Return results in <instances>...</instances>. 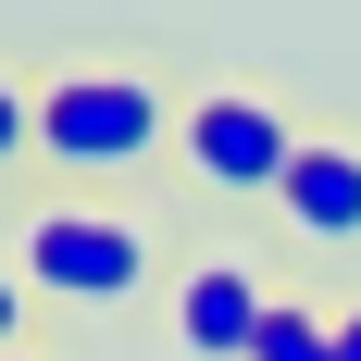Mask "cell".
I'll return each instance as SVG.
<instances>
[{"label": "cell", "instance_id": "1", "mask_svg": "<svg viewBox=\"0 0 361 361\" xmlns=\"http://www.w3.org/2000/svg\"><path fill=\"white\" fill-rule=\"evenodd\" d=\"M175 87L137 63H50L37 75V162L75 187V200H100V187L149 175L162 149H175Z\"/></svg>", "mask_w": 361, "mask_h": 361}, {"label": "cell", "instance_id": "2", "mask_svg": "<svg viewBox=\"0 0 361 361\" xmlns=\"http://www.w3.org/2000/svg\"><path fill=\"white\" fill-rule=\"evenodd\" d=\"M13 274L37 299H63V312H125V299L162 287V237H149V212H112V200L50 187V200L13 212Z\"/></svg>", "mask_w": 361, "mask_h": 361}, {"label": "cell", "instance_id": "3", "mask_svg": "<svg viewBox=\"0 0 361 361\" xmlns=\"http://www.w3.org/2000/svg\"><path fill=\"white\" fill-rule=\"evenodd\" d=\"M299 125L274 87H250V75H212V87H187V112H175V162L212 200H274L287 187V162H299Z\"/></svg>", "mask_w": 361, "mask_h": 361}, {"label": "cell", "instance_id": "4", "mask_svg": "<svg viewBox=\"0 0 361 361\" xmlns=\"http://www.w3.org/2000/svg\"><path fill=\"white\" fill-rule=\"evenodd\" d=\"M262 324H274V287H262L237 250H212V262L175 274V349H187V361H250Z\"/></svg>", "mask_w": 361, "mask_h": 361}, {"label": "cell", "instance_id": "5", "mask_svg": "<svg viewBox=\"0 0 361 361\" xmlns=\"http://www.w3.org/2000/svg\"><path fill=\"white\" fill-rule=\"evenodd\" d=\"M274 212H287L299 250H361V137H299Z\"/></svg>", "mask_w": 361, "mask_h": 361}, {"label": "cell", "instance_id": "6", "mask_svg": "<svg viewBox=\"0 0 361 361\" xmlns=\"http://www.w3.org/2000/svg\"><path fill=\"white\" fill-rule=\"evenodd\" d=\"M250 361H336V312H312V299H274V324H262Z\"/></svg>", "mask_w": 361, "mask_h": 361}, {"label": "cell", "instance_id": "7", "mask_svg": "<svg viewBox=\"0 0 361 361\" xmlns=\"http://www.w3.org/2000/svg\"><path fill=\"white\" fill-rule=\"evenodd\" d=\"M37 162V75H0V175Z\"/></svg>", "mask_w": 361, "mask_h": 361}, {"label": "cell", "instance_id": "8", "mask_svg": "<svg viewBox=\"0 0 361 361\" xmlns=\"http://www.w3.org/2000/svg\"><path fill=\"white\" fill-rule=\"evenodd\" d=\"M25 324H37V287L0 262V361H37V349H25Z\"/></svg>", "mask_w": 361, "mask_h": 361}, {"label": "cell", "instance_id": "9", "mask_svg": "<svg viewBox=\"0 0 361 361\" xmlns=\"http://www.w3.org/2000/svg\"><path fill=\"white\" fill-rule=\"evenodd\" d=\"M336 361H361V299H349V312H336Z\"/></svg>", "mask_w": 361, "mask_h": 361}]
</instances>
